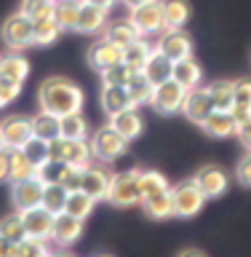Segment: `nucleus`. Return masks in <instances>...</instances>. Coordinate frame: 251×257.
<instances>
[{"label":"nucleus","instance_id":"nucleus-1","mask_svg":"<svg viewBox=\"0 0 251 257\" xmlns=\"http://www.w3.org/2000/svg\"><path fill=\"white\" fill-rule=\"evenodd\" d=\"M40 110L54 112V115H67V112H80L83 107V91L78 83H72L70 78H46L38 88Z\"/></svg>","mask_w":251,"mask_h":257},{"label":"nucleus","instance_id":"nucleus-2","mask_svg":"<svg viewBox=\"0 0 251 257\" xmlns=\"http://www.w3.org/2000/svg\"><path fill=\"white\" fill-rule=\"evenodd\" d=\"M107 201H110V204H115V206H136V204H142L139 169L112 174V185H110Z\"/></svg>","mask_w":251,"mask_h":257},{"label":"nucleus","instance_id":"nucleus-3","mask_svg":"<svg viewBox=\"0 0 251 257\" xmlns=\"http://www.w3.org/2000/svg\"><path fill=\"white\" fill-rule=\"evenodd\" d=\"M0 35H3L6 46L14 48V51H22V48L35 46V27H32V19L24 11H16V14L8 16V19L3 22Z\"/></svg>","mask_w":251,"mask_h":257},{"label":"nucleus","instance_id":"nucleus-4","mask_svg":"<svg viewBox=\"0 0 251 257\" xmlns=\"http://www.w3.org/2000/svg\"><path fill=\"white\" fill-rule=\"evenodd\" d=\"M128 148V140L123 134H118L110 123L102 126L99 132L91 137V150H94V158L102 161V164H112L115 158H120Z\"/></svg>","mask_w":251,"mask_h":257},{"label":"nucleus","instance_id":"nucleus-5","mask_svg":"<svg viewBox=\"0 0 251 257\" xmlns=\"http://www.w3.org/2000/svg\"><path fill=\"white\" fill-rule=\"evenodd\" d=\"M128 19L134 22V27L139 30L142 38L147 35H158V32L166 30V22H163V3L160 0H147L142 6H134Z\"/></svg>","mask_w":251,"mask_h":257},{"label":"nucleus","instance_id":"nucleus-6","mask_svg":"<svg viewBox=\"0 0 251 257\" xmlns=\"http://www.w3.org/2000/svg\"><path fill=\"white\" fill-rule=\"evenodd\" d=\"M171 204L176 217H195L206 204V196L200 193V188L192 180H184L171 188Z\"/></svg>","mask_w":251,"mask_h":257},{"label":"nucleus","instance_id":"nucleus-7","mask_svg":"<svg viewBox=\"0 0 251 257\" xmlns=\"http://www.w3.org/2000/svg\"><path fill=\"white\" fill-rule=\"evenodd\" d=\"M184 96H187V88L179 86L174 78H168V80H163V83L155 86L150 104L160 112V115H171V112H182Z\"/></svg>","mask_w":251,"mask_h":257},{"label":"nucleus","instance_id":"nucleus-8","mask_svg":"<svg viewBox=\"0 0 251 257\" xmlns=\"http://www.w3.org/2000/svg\"><path fill=\"white\" fill-rule=\"evenodd\" d=\"M0 137H3V145L6 150H19L24 148L35 132H32V118H24V115H6L0 120Z\"/></svg>","mask_w":251,"mask_h":257},{"label":"nucleus","instance_id":"nucleus-9","mask_svg":"<svg viewBox=\"0 0 251 257\" xmlns=\"http://www.w3.org/2000/svg\"><path fill=\"white\" fill-rule=\"evenodd\" d=\"M155 48L163 56H168L171 62H179V59L192 56V40L187 38V32H184L182 27L163 30V32H160V40L155 43Z\"/></svg>","mask_w":251,"mask_h":257},{"label":"nucleus","instance_id":"nucleus-10","mask_svg":"<svg viewBox=\"0 0 251 257\" xmlns=\"http://www.w3.org/2000/svg\"><path fill=\"white\" fill-rule=\"evenodd\" d=\"M192 182L200 188V193H203L206 198H219L224 196V190H227V185H230V177L224 169L219 166H214V164H208V166H200L195 177H192Z\"/></svg>","mask_w":251,"mask_h":257},{"label":"nucleus","instance_id":"nucleus-11","mask_svg":"<svg viewBox=\"0 0 251 257\" xmlns=\"http://www.w3.org/2000/svg\"><path fill=\"white\" fill-rule=\"evenodd\" d=\"M110 185H112V174L104 166H91V164H88L83 169V177H80V190L88 193L94 201H104V198H107Z\"/></svg>","mask_w":251,"mask_h":257},{"label":"nucleus","instance_id":"nucleus-12","mask_svg":"<svg viewBox=\"0 0 251 257\" xmlns=\"http://www.w3.org/2000/svg\"><path fill=\"white\" fill-rule=\"evenodd\" d=\"M54 217L48 209L43 206H32L22 212V222H24V233L30 238H51V228H54Z\"/></svg>","mask_w":251,"mask_h":257},{"label":"nucleus","instance_id":"nucleus-13","mask_svg":"<svg viewBox=\"0 0 251 257\" xmlns=\"http://www.w3.org/2000/svg\"><path fill=\"white\" fill-rule=\"evenodd\" d=\"M123 62V46L112 43V40L102 38L96 40V43L88 48V64H91L94 70L104 72L107 67H112V64H120Z\"/></svg>","mask_w":251,"mask_h":257},{"label":"nucleus","instance_id":"nucleus-14","mask_svg":"<svg viewBox=\"0 0 251 257\" xmlns=\"http://www.w3.org/2000/svg\"><path fill=\"white\" fill-rule=\"evenodd\" d=\"M182 112L187 115L192 123H203V120L214 112V102L208 96V88H190L187 96H184V104H182Z\"/></svg>","mask_w":251,"mask_h":257},{"label":"nucleus","instance_id":"nucleus-15","mask_svg":"<svg viewBox=\"0 0 251 257\" xmlns=\"http://www.w3.org/2000/svg\"><path fill=\"white\" fill-rule=\"evenodd\" d=\"M80 233H83V220H78V217H72L67 212H62V214L54 217L51 241L56 246H72L80 238Z\"/></svg>","mask_w":251,"mask_h":257},{"label":"nucleus","instance_id":"nucleus-16","mask_svg":"<svg viewBox=\"0 0 251 257\" xmlns=\"http://www.w3.org/2000/svg\"><path fill=\"white\" fill-rule=\"evenodd\" d=\"M11 198H14V206L19 209V212H24V209H32V206H40V198H43V182H40L38 177H30V180L14 182Z\"/></svg>","mask_w":251,"mask_h":257},{"label":"nucleus","instance_id":"nucleus-17","mask_svg":"<svg viewBox=\"0 0 251 257\" xmlns=\"http://www.w3.org/2000/svg\"><path fill=\"white\" fill-rule=\"evenodd\" d=\"M200 128H203L208 137L222 140V137H232V134H235L238 132V123H235V118H232L230 110H214L211 115L200 123Z\"/></svg>","mask_w":251,"mask_h":257},{"label":"nucleus","instance_id":"nucleus-18","mask_svg":"<svg viewBox=\"0 0 251 257\" xmlns=\"http://www.w3.org/2000/svg\"><path fill=\"white\" fill-rule=\"evenodd\" d=\"M110 126L115 128L118 134H123L128 142L136 140V137L142 134V128H144L142 115L136 112V107H128V110H120V112H115V115H110Z\"/></svg>","mask_w":251,"mask_h":257},{"label":"nucleus","instance_id":"nucleus-19","mask_svg":"<svg viewBox=\"0 0 251 257\" xmlns=\"http://www.w3.org/2000/svg\"><path fill=\"white\" fill-rule=\"evenodd\" d=\"M35 174H38V166L32 164V158L22 148L8 150V180H11V185L22 182V180H30V177H35Z\"/></svg>","mask_w":251,"mask_h":257},{"label":"nucleus","instance_id":"nucleus-20","mask_svg":"<svg viewBox=\"0 0 251 257\" xmlns=\"http://www.w3.org/2000/svg\"><path fill=\"white\" fill-rule=\"evenodd\" d=\"M30 75V62L24 59V56L19 51L8 54L0 59V80H11V83H24Z\"/></svg>","mask_w":251,"mask_h":257},{"label":"nucleus","instance_id":"nucleus-21","mask_svg":"<svg viewBox=\"0 0 251 257\" xmlns=\"http://www.w3.org/2000/svg\"><path fill=\"white\" fill-rule=\"evenodd\" d=\"M171 78H174L179 86H184V88L190 91V88H198V86H200V78H203V67H200V64L192 59V56H187V59L174 62Z\"/></svg>","mask_w":251,"mask_h":257},{"label":"nucleus","instance_id":"nucleus-22","mask_svg":"<svg viewBox=\"0 0 251 257\" xmlns=\"http://www.w3.org/2000/svg\"><path fill=\"white\" fill-rule=\"evenodd\" d=\"M171 70H174V62L168 59V56H163V54H160L158 48H155V51L150 54L147 64H144L139 72H144V78H147L152 86H158V83H163V80L171 78Z\"/></svg>","mask_w":251,"mask_h":257},{"label":"nucleus","instance_id":"nucleus-23","mask_svg":"<svg viewBox=\"0 0 251 257\" xmlns=\"http://www.w3.org/2000/svg\"><path fill=\"white\" fill-rule=\"evenodd\" d=\"M62 161H64V164H70V166L86 169L94 161L91 142H88V140H64V156H62Z\"/></svg>","mask_w":251,"mask_h":257},{"label":"nucleus","instance_id":"nucleus-24","mask_svg":"<svg viewBox=\"0 0 251 257\" xmlns=\"http://www.w3.org/2000/svg\"><path fill=\"white\" fill-rule=\"evenodd\" d=\"M104 22H107V11L96 6H88L80 0V14H78V32H86V35H94V32L104 30Z\"/></svg>","mask_w":251,"mask_h":257},{"label":"nucleus","instance_id":"nucleus-25","mask_svg":"<svg viewBox=\"0 0 251 257\" xmlns=\"http://www.w3.org/2000/svg\"><path fill=\"white\" fill-rule=\"evenodd\" d=\"M142 206L144 212L155 220H166V217L174 214V204H171V188L166 190H158V193H150V196L142 198Z\"/></svg>","mask_w":251,"mask_h":257},{"label":"nucleus","instance_id":"nucleus-26","mask_svg":"<svg viewBox=\"0 0 251 257\" xmlns=\"http://www.w3.org/2000/svg\"><path fill=\"white\" fill-rule=\"evenodd\" d=\"M128 107H134V102L126 91V86H102V110L107 115H115V112Z\"/></svg>","mask_w":251,"mask_h":257},{"label":"nucleus","instance_id":"nucleus-27","mask_svg":"<svg viewBox=\"0 0 251 257\" xmlns=\"http://www.w3.org/2000/svg\"><path fill=\"white\" fill-rule=\"evenodd\" d=\"M32 132H35L38 140L51 142V140H56V137H62V118L54 115V112L40 110L38 115L32 118Z\"/></svg>","mask_w":251,"mask_h":257},{"label":"nucleus","instance_id":"nucleus-28","mask_svg":"<svg viewBox=\"0 0 251 257\" xmlns=\"http://www.w3.org/2000/svg\"><path fill=\"white\" fill-rule=\"evenodd\" d=\"M163 3V22H166V30H176V27H184L190 19V6L187 0H160Z\"/></svg>","mask_w":251,"mask_h":257},{"label":"nucleus","instance_id":"nucleus-29","mask_svg":"<svg viewBox=\"0 0 251 257\" xmlns=\"http://www.w3.org/2000/svg\"><path fill=\"white\" fill-rule=\"evenodd\" d=\"M104 38L126 48L128 43H134V40H136V38H142V35H139V30L134 27V22H131V19H118V22L107 24V32H104Z\"/></svg>","mask_w":251,"mask_h":257},{"label":"nucleus","instance_id":"nucleus-30","mask_svg":"<svg viewBox=\"0 0 251 257\" xmlns=\"http://www.w3.org/2000/svg\"><path fill=\"white\" fill-rule=\"evenodd\" d=\"M152 51H155V46H150L144 38H136L134 43H128L123 48V62L128 64V67H134V70H142L144 64H147Z\"/></svg>","mask_w":251,"mask_h":257},{"label":"nucleus","instance_id":"nucleus-31","mask_svg":"<svg viewBox=\"0 0 251 257\" xmlns=\"http://www.w3.org/2000/svg\"><path fill=\"white\" fill-rule=\"evenodd\" d=\"M67 188L59 182H51V185H43V198H40V206L48 209L51 214H62L64 212V204H67Z\"/></svg>","mask_w":251,"mask_h":257},{"label":"nucleus","instance_id":"nucleus-32","mask_svg":"<svg viewBox=\"0 0 251 257\" xmlns=\"http://www.w3.org/2000/svg\"><path fill=\"white\" fill-rule=\"evenodd\" d=\"M78 14H80V0H56L54 19L62 27V32L78 27Z\"/></svg>","mask_w":251,"mask_h":257},{"label":"nucleus","instance_id":"nucleus-33","mask_svg":"<svg viewBox=\"0 0 251 257\" xmlns=\"http://www.w3.org/2000/svg\"><path fill=\"white\" fill-rule=\"evenodd\" d=\"M94 204H96V201L88 196V193L70 190L67 193V204H64V212L72 214V217H78V220H86V217L94 212Z\"/></svg>","mask_w":251,"mask_h":257},{"label":"nucleus","instance_id":"nucleus-34","mask_svg":"<svg viewBox=\"0 0 251 257\" xmlns=\"http://www.w3.org/2000/svg\"><path fill=\"white\" fill-rule=\"evenodd\" d=\"M126 91H128V96H131L134 107H139V104H150L155 86H152L150 80L144 78V72H136V75L131 78V83L126 86Z\"/></svg>","mask_w":251,"mask_h":257},{"label":"nucleus","instance_id":"nucleus-35","mask_svg":"<svg viewBox=\"0 0 251 257\" xmlns=\"http://www.w3.org/2000/svg\"><path fill=\"white\" fill-rule=\"evenodd\" d=\"M32 27H35V46H51V43H56V38L62 35V27L56 24L54 16L35 19V22H32Z\"/></svg>","mask_w":251,"mask_h":257},{"label":"nucleus","instance_id":"nucleus-36","mask_svg":"<svg viewBox=\"0 0 251 257\" xmlns=\"http://www.w3.org/2000/svg\"><path fill=\"white\" fill-rule=\"evenodd\" d=\"M208 88V96H211L214 102V110H232V88H235V83L232 80H214Z\"/></svg>","mask_w":251,"mask_h":257},{"label":"nucleus","instance_id":"nucleus-37","mask_svg":"<svg viewBox=\"0 0 251 257\" xmlns=\"http://www.w3.org/2000/svg\"><path fill=\"white\" fill-rule=\"evenodd\" d=\"M62 137L64 140H86L88 137V123L80 112H67L62 115Z\"/></svg>","mask_w":251,"mask_h":257},{"label":"nucleus","instance_id":"nucleus-38","mask_svg":"<svg viewBox=\"0 0 251 257\" xmlns=\"http://www.w3.org/2000/svg\"><path fill=\"white\" fill-rule=\"evenodd\" d=\"M67 169H70V164H64V161H51V158H46L43 164L38 166V180L43 182V185H51V182H59L62 185V180H64V174H67Z\"/></svg>","mask_w":251,"mask_h":257},{"label":"nucleus","instance_id":"nucleus-39","mask_svg":"<svg viewBox=\"0 0 251 257\" xmlns=\"http://www.w3.org/2000/svg\"><path fill=\"white\" fill-rule=\"evenodd\" d=\"M136 72H139V70L128 67L126 62H120V64H112V67L104 70L102 72V80H104V86H128Z\"/></svg>","mask_w":251,"mask_h":257},{"label":"nucleus","instance_id":"nucleus-40","mask_svg":"<svg viewBox=\"0 0 251 257\" xmlns=\"http://www.w3.org/2000/svg\"><path fill=\"white\" fill-rule=\"evenodd\" d=\"M0 236L11 238V241H22L27 233H24V222H22V212L16 209V214H8L0 220Z\"/></svg>","mask_w":251,"mask_h":257},{"label":"nucleus","instance_id":"nucleus-41","mask_svg":"<svg viewBox=\"0 0 251 257\" xmlns=\"http://www.w3.org/2000/svg\"><path fill=\"white\" fill-rule=\"evenodd\" d=\"M48 249H46V241L43 238H30L24 236L22 241H16V252L14 257H46Z\"/></svg>","mask_w":251,"mask_h":257},{"label":"nucleus","instance_id":"nucleus-42","mask_svg":"<svg viewBox=\"0 0 251 257\" xmlns=\"http://www.w3.org/2000/svg\"><path fill=\"white\" fill-rule=\"evenodd\" d=\"M139 188H142V198H144V196H150V193L166 190L168 182H166V177L160 172H147V169L142 172L139 169Z\"/></svg>","mask_w":251,"mask_h":257},{"label":"nucleus","instance_id":"nucleus-43","mask_svg":"<svg viewBox=\"0 0 251 257\" xmlns=\"http://www.w3.org/2000/svg\"><path fill=\"white\" fill-rule=\"evenodd\" d=\"M54 8H56V0H24L22 3V11L27 14L32 22L43 19V16H54Z\"/></svg>","mask_w":251,"mask_h":257},{"label":"nucleus","instance_id":"nucleus-44","mask_svg":"<svg viewBox=\"0 0 251 257\" xmlns=\"http://www.w3.org/2000/svg\"><path fill=\"white\" fill-rule=\"evenodd\" d=\"M22 150L32 158V164H35V166H40V164H43V161L48 158V142L38 140V137H32V140H30L27 145H24Z\"/></svg>","mask_w":251,"mask_h":257},{"label":"nucleus","instance_id":"nucleus-45","mask_svg":"<svg viewBox=\"0 0 251 257\" xmlns=\"http://www.w3.org/2000/svg\"><path fill=\"white\" fill-rule=\"evenodd\" d=\"M232 104H238V107H248L251 110V80L248 78H240L235 80V88H232Z\"/></svg>","mask_w":251,"mask_h":257},{"label":"nucleus","instance_id":"nucleus-46","mask_svg":"<svg viewBox=\"0 0 251 257\" xmlns=\"http://www.w3.org/2000/svg\"><path fill=\"white\" fill-rule=\"evenodd\" d=\"M235 177L240 180V185H246V188H251V150H248V156H243V158L238 161Z\"/></svg>","mask_w":251,"mask_h":257},{"label":"nucleus","instance_id":"nucleus-47","mask_svg":"<svg viewBox=\"0 0 251 257\" xmlns=\"http://www.w3.org/2000/svg\"><path fill=\"white\" fill-rule=\"evenodd\" d=\"M62 156H64V137H56V140L48 142V158L62 161Z\"/></svg>","mask_w":251,"mask_h":257},{"label":"nucleus","instance_id":"nucleus-48","mask_svg":"<svg viewBox=\"0 0 251 257\" xmlns=\"http://www.w3.org/2000/svg\"><path fill=\"white\" fill-rule=\"evenodd\" d=\"M235 134H238V140L243 142V148L251 150V118L246 120V123H240V126H238V132H235Z\"/></svg>","mask_w":251,"mask_h":257},{"label":"nucleus","instance_id":"nucleus-49","mask_svg":"<svg viewBox=\"0 0 251 257\" xmlns=\"http://www.w3.org/2000/svg\"><path fill=\"white\" fill-rule=\"evenodd\" d=\"M14 252H16V241L0 236V257H14Z\"/></svg>","mask_w":251,"mask_h":257},{"label":"nucleus","instance_id":"nucleus-50","mask_svg":"<svg viewBox=\"0 0 251 257\" xmlns=\"http://www.w3.org/2000/svg\"><path fill=\"white\" fill-rule=\"evenodd\" d=\"M230 112H232V118H235V123H238V126H240V123H246V120L251 118V110H248V107H238V104H232V110H230Z\"/></svg>","mask_w":251,"mask_h":257},{"label":"nucleus","instance_id":"nucleus-51","mask_svg":"<svg viewBox=\"0 0 251 257\" xmlns=\"http://www.w3.org/2000/svg\"><path fill=\"white\" fill-rule=\"evenodd\" d=\"M8 180V150H0V182Z\"/></svg>","mask_w":251,"mask_h":257},{"label":"nucleus","instance_id":"nucleus-52","mask_svg":"<svg viewBox=\"0 0 251 257\" xmlns=\"http://www.w3.org/2000/svg\"><path fill=\"white\" fill-rule=\"evenodd\" d=\"M83 3H88V6H96V8H104V11H110V8L115 6L118 0H83Z\"/></svg>","mask_w":251,"mask_h":257},{"label":"nucleus","instance_id":"nucleus-53","mask_svg":"<svg viewBox=\"0 0 251 257\" xmlns=\"http://www.w3.org/2000/svg\"><path fill=\"white\" fill-rule=\"evenodd\" d=\"M179 257H206V254L200 252V249H184V252H182Z\"/></svg>","mask_w":251,"mask_h":257},{"label":"nucleus","instance_id":"nucleus-54","mask_svg":"<svg viewBox=\"0 0 251 257\" xmlns=\"http://www.w3.org/2000/svg\"><path fill=\"white\" fill-rule=\"evenodd\" d=\"M123 6H128V8H134V6H142V3H147V0H120Z\"/></svg>","mask_w":251,"mask_h":257},{"label":"nucleus","instance_id":"nucleus-55","mask_svg":"<svg viewBox=\"0 0 251 257\" xmlns=\"http://www.w3.org/2000/svg\"><path fill=\"white\" fill-rule=\"evenodd\" d=\"M6 104H11V102H8V96H6V91H3V86H0V107H6Z\"/></svg>","mask_w":251,"mask_h":257},{"label":"nucleus","instance_id":"nucleus-56","mask_svg":"<svg viewBox=\"0 0 251 257\" xmlns=\"http://www.w3.org/2000/svg\"><path fill=\"white\" fill-rule=\"evenodd\" d=\"M48 257H72V254H64V252H56V254H48Z\"/></svg>","mask_w":251,"mask_h":257},{"label":"nucleus","instance_id":"nucleus-57","mask_svg":"<svg viewBox=\"0 0 251 257\" xmlns=\"http://www.w3.org/2000/svg\"><path fill=\"white\" fill-rule=\"evenodd\" d=\"M6 148V145H3V137H0V150H3Z\"/></svg>","mask_w":251,"mask_h":257},{"label":"nucleus","instance_id":"nucleus-58","mask_svg":"<svg viewBox=\"0 0 251 257\" xmlns=\"http://www.w3.org/2000/svg\"><path fill=\"white\" fill-rule=\"evenodd\" d=\"M48 254H51V252H48ZM48 254H46V257H48Z\"/></svg>","mask_w":251,"mask_h":257},{"label":"nucleus","instance_id":"nucleus-59","mask_svg":"<svg viewBox=\"0 0 251 257\" xmlns=\"http://www.w3.org/2000/svg\"><path fill=\"white\" fill-rule=\"evenodd\" d=\"M102 257H107V254H102Z\"/></svg>","mask_w":251,"mask_h":257},{"label":"nucleus","instance_id":"nucleus-60","mask_svg":"<svg viewBox=\"0 0 251 257\" xmlns=\"http://www.w3.org/2000/svg\"><path fill=\"white\" fill-rule=\"evenodd\" d=\"M0 59H3V56H0Z\"/></svg>","mask_w":251,"mask_h":257}]
</instances>
